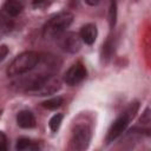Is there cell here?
Segmentation results:
<instances>
[{"label": "cell", "mask_w": 151, "mask_h": 151, "mask_svg": "<svg viewBox=\"0 0 151 151\" xmlns=\"http://www.w3.org/2000/svg\"><path fill=\"white\" fill-rule=\"evenodd\" d=\"M61 122H63V114H61V113L54 114V116L50 119V123H48L51 131H53V132L58 131L59 127H60V125H61Z\"/></svg>", "instance_id": "14"}, {"label": "cell", "mask_w": 151, "mask_h": 151, "mask_svg": "<svg viewBox=\"0 0 151 151\" xmlns=\"http://www.w3.org/2000/svg\"><path fill=\"white\" fill-rule=\"evenodd\" d=\"M39 59H40V55L37 52H33V51L22 52L19 55H17L14 60L9 64V66L7 67V74L9 77L25 74L32 71L37 66V64L39 63Z\"/></svg>", "instance_id": "1"}, {"label": "cell", "mask_w": 151, "mask_h": 151, "mask_svg": "<svg viewBox=\"0 0 151 151\" xmlns=\"http://www.w3.org/2000/svg\"><path fill=\"white\" fill-rule=\"evenodd\" d=\"M7 53H8V47L5 46V45L0 46V61H2L5 59V57L7 55Z\"/></svg>", "instance_id": "19"}, {"label": "cell", "mask_w": 151, "mask_h": 151, "mask_svg": "<svg viewBox=\"0 0 151 151\" xmlns=\"http://www.w3.org/2000/svg\"><path fill=\"white\" fill-rule=\"evenodd\" d=\"M50 4H51V0H33L32 6L34 8L42 9V8H46L47 6H50Z\"/></svg>", "instance_id": "16"}, {"label": "cell", "mask_w": 151, "mask_h": 151, "mask_svg": "<svg viewBox=\"0 0 151 151\" xmlns=\"http://www.w3.org/2000/svg\"><path fill=\"white\" fill-rule=\"evenodd\" d=\"M91 142V129L87 124H78L72 132L70 149L81 151L87 149Z\"/></svg>", "instance_id": "3"}, {"label": "cell", "mask_w": 151, "mask_h": 151, "mask_svg": "<svg viewBox=\"0 0 151 151\" xmlns=\"http://www.w3.org/2000/svg\"><path fill=\"white\" fill-rule=\"evenodd\" d=\"M85 2H86L88 6H97V5L100 2V0H85Z\"/></svg>", "instance_id": "20"}, {"label": "cell", "mask_w": 151, "mask_h": 151, "mask_svg": "<svg viewBox=\"0 0 151 151\" xmlns=\"http://www.w3.org/2000/svg\"><path fill=\"white\" fill-rule=\"evenodd\" d=\"M73 21V14L70 12H61L53 18H51L44 26L42 34L46 39L52 38H59L64 34L66 28L72 24Z\"/></svg>", "instance_id": "2"}, {"label": "cell", "mask_w": 151, "mask_h": 151, "mask_svg": "<svg viewBox=\"0 0 151 151\" xmlns=\"http://www.w3.org/2000/svg\"><path fill=\"white\" fill-rule=\"evenodd\" d=\"M15 147L17 150H38L39 145L28 138H20L18 139Z\"/></svg>", "instance_id": "11"}, {"label": "cell", "mask_w": 151, "mask_h": 151, "mask_svg": "<svg viewBox=\"0 0 151 151\" xmlns=\"http://www.w3.org/2000/svg\"><path fill=\"white\" fill-rule=\"evenodd\" d=\"M97 34H98L97 27H96V25H93V24H86L85 26L81 27L80 33H79V35H80L83 42H85V44H87V45H92V44L96 41Z\"/></svg>", "instance_id": "9"}, {"label": "cell", "mask_w": 151, "mask_h": 151, "mask_svg": "<svg viewBox=\"0 0 151 151\" xmlns=\"http://www.w3.org/2000/svg\"><path fill=\"white\" fill-rule=\"evenodd\" d=\"M60 90V80L54 76L44 78L29 93L35 96H50Z\"/></svg>", "instance_id": "4"}, {"label": "cell", "mask_w": 151, "mask_h": 151, "mask_svg": "<svg viewBox=\"0 0 151 151\" xmlns=\"http://www.w3.org/2000/svg\"><path fill=\"white\" fill-rule=\"evenodd\" d=\"M81 44H83V40H81L79 33H74V32H67L60 39L61 48L68 53L79 52L81 48Z\"/></svg>", "instance_id": "7"}, {"label": "cell", "mask_w": 151, "mask_h": 151, "mask_svg": "<svg viewBox=\"0 0 151 151\" xmlns=\"http://www.w3.org/2000/svg\"><path fill=\"white\" fill-rule=\"evenodd\" d=\"M130 120H131V118H130L125 112H123V113L113 122V124H112L111 127L109 129V132H107V136H106V142H107V143H111V142H113L116 138H118V137L125 131V129L127 127Z\"/></svg>", "instance_id": "6"}, {"label": "cell", "mask_w": 151, "mask_h": 151, "mask_svg": "<svg viewBox=\"0 0 151 151\" xmlns=\"http://www.w3.org/2000/svg\"><path fill=\"white\" fill-rule=\"evenodd\" d=\"M112 53H113V42H112V40L109 38V39L104 42L103 48H101V59H103V61L107 63L109 59L111 58Z\"/></svg>", "instance_id": "12"}, {"label": "cell", "mask_w": 151, "mask_h": 151, "mask_svg": "<svg viewBox=\"0 0 151 151\" xmlns=\"http://www.w3.org/2000/svg\"><path fill=\"white\" fill-rule=\"evenodd\" d=\"M86 76H87V71H86L85 66L81 63H76L66 71V73L64 76V81L67 85L73 86V85L81 83L86 78Z\"/></svg>", "instance_id": "5"}, {"label": "cell", "mask_w": 151, "mask_h": 151, "mask_svg": "<svg viewBox=\"0 0 151 151\" xmlns=\"http://www.w3.org/2000/svg\"><path fill=\"white\" fill-rule=\"evenodd\" d=\"M63 105V98L61 97H53L51 99H47L42 103V106L47 110H57Z\"/></svg>", "instance_id": "13"}, {"label": "cell", "mask_w": 151, "mask_h": 151, "mask_svg": "<svg viewBox=\"0 0 151 151\" xmlns=\"http://www.w3.org/2000/svg\"><path fill=\"white\" fill-rule=\"evenodd\" d=\"M24 8V1L22 0H6L4 5V11L9 17H17L21 13Z\"/></svg>", "instance_id": "10"}, {"label": "cell", "mask_w": 151, "mask_h": 151, "mask_svg": "<svg viewBox=\"0 0 151 151\" xmlns=\"http://www.w3.org/2000/svg\"><path fill=\"white\" fill-rule=\"evenodd\" d=\"M7 149V138L4 132L0 131V151Z\"/></svg>", "instance_id": "18"}, {"label": "cell", "mask_w": 151, "mask_h": 151, "mask_svg": "<svg viewBox=\"0 0 151 151\" xmlns=\"http://www.w3.org/2000/svg\"><path fill=\"white\" fill-rule=\"evenodd\" d=\"M17 123L22 129H32L35 126L37 122L34 114L28 110H22L17 114Z\"/></svg>", "instance_id": "8"}, {"label": "cell", "mask_w": 151, "mask_h": 151, "mask_svg": "<svg viewBox=\"0 0 151 151\" xmlns=\"http://www.w3.org/2000/svg\"><path fill=\"white\" fill-rule=\"evenodd\" d=\"M150 120H151V117H150V109H149V107H146V109H145V111H144V113L142 114V117H140L139 122H140L142 124H149V123H150Z\"/></svg>", "instance_id": "17"}, {"label": "cell", "mask_w": 151, "mask_h": 151, "mask_svg": "<svg viewBox=\"0 0 151 151\" xmlns=\"http://www.w3.org/2000/svg\"><path fill=\"white\" fill-rule=\"evenodd\" d=\"M8 25V22L0 15V28H2V27H5V26H7Z\"/></svg>", "instance_id": "21"}, {"label": "cell", "mask_w": 151, "mask_h": 151, "mask_svg": "<svg viewBox=\"0 0 151 151\" xmlns=\"http://www.w3.org/2000/svg\"><path fill=\"white\" fill-rule=\"evenodd\" d=\"M116 18H117V6H116V1L111 0V5H110V11H109V22L110 26L113 27L116 25Z\"/></svg>", "instance_id": "15"}]
</instances>
